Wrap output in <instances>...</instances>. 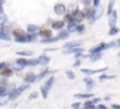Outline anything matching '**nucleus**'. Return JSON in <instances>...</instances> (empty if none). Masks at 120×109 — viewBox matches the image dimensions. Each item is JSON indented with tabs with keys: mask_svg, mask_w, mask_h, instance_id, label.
<instances>
[{
	"mask_svg": "<svg viewBox=\"0 0 120 109\" xmlns=\"http://www.w3.org/2000/svg\"><path fill=\"white\" fill-rule=\"evenodd\" d=\"M54 82H55V77H54V74L49 75V77H47V78L42 81V85H41V88H40V95H41L44 99H47V96H48L51 88L54 86Z\"/></svg>",
	"mask_w": 120,
	"mask_h": 109,
	"instance_id": "1",
	"label": "nucleus"
},
{
	"mask_svg": "<svg viewBox=\"0 0 120 109\" xmlns=\"http://www.w3.org/2000/svg\"><path fill=\"white\" fill-rule=\"evenodd\" d=\"M38 37H41V38H51V37H54V30H52L48 24L40 26V30H38Z\"/></svg>",
	"mask_w": 120,
	"mask_h": 109,
	"instance_id": "2",
	"label": "nucleus"
},
{
	"mask_svg": "<svg viewBox=\"0 0 120 109\" xmlns=\"http://www.w3.org/2000/svg\"><path fill=\"white\" fill-rule=\"evenodd\" d=\"M105 13V7L102 6H98V7H93V12H92V17L90 20H88V24H93L96 20H99L102 17V14Z\"/></svg>",
	"mask_w": 120,
	"mask_h": 109,
	"instance_id": "3",
	"label": "nucleus"
},
{
	"mask_svg": "<svg viewBox=\"0 0 120 109\" xmlns=\"http://www.w3.org/2000/svg\"><path fill=\"white\" fill-rule=\"evenodd\" d=\"M14 74H16L14 68L11 67V64L7 62V65H6L2 71H0V78H6V79H9V78H11Z\"/></svg>",
	"mask_w": 120,
	"mask_h": 109,
	"instance_id": "4",
	"label": "nucleus"
},
{
	"mask_svg": "<svg viewBox=\"0 0 120 109\" xmlns=\"http://www.w3.org/2000/svg\"><path fill=\"white\" fill-rule=\"evenodd\" d=\"M52 10H54V14H56V16H59V17H62V16L67 13L68 6H67L65 3H55L54 7H52Z\"/></svg>",
	"mask_w": 120,
	"mask_h": 109,
	"instance_id": "5",
	"label": "nucleus"
},
{
	"mask_svg": "<svg viewBox=\"0 0 120 109\" xmlns=\"http://www.w3.org/2000/svg\"><path fill=\"white\" fill-rule=\"evenodd\" d=\"M21 78H23V82H26V84H34V82H37V74L34 72V71H27V72H24L23 75H21Z\"/></svg>",
	"mask_w": 120,
	"mask_h": 109,
	"instance_id": "6",
	"label": "nucleus"
},
{
	"mask_svg": "<svg viewBox=\"0 0 120 109\" xmlns=\"http://www.w3.org/2000/svg\"><path fill=\"white\" fill-rule=\"evenodd\" d=\"M52 74H55V70H49L48 67H42V70L37 74V82L38 81H44L47 77H49Z\"/></svg>",
	"mask_w": 120,
	"mask_h": 109,
	"instance_id": "7",
	"label": "nucleus"
},
{
	"mask_svg": "<svg viewBox=\"0 0 120 109\" xmlns=\"http://www.w3.org/2000/svg\"><path fill=\"white\" fill-rule=\"evenodd\" d=\"M65 21L62 20V19H52V21H51V24H49V27L54 30V31H59V30H62V28H65Z\"/></svg>",
	"mask_w": 120,
	"mask_h": 109,
	"instance_id": "8",
	"label": "nucleus"
},
{
	"mask_svg": "<svg viewBox=\"0 0 120 109\" xmlns=\"http://www.w3.org/2000/svg\"><path fill=\"white\" fill-rule=\"evenodd\" d=\"M106 71H107V67L99 68V70H88V68H82V70H81V72L85 74V77H92V75H95V74H102V72H106Z\"/></svg>",
	"mask_w": 120,
	"mask_h": 109,
	"instance_id": "9",
	"label": "nucleus"
},
{
	"mask_svg": "<svg viewBox=\"0 0 120 109\" xmlns=\"http://www.w3.org/2000/svg\"><path fill=\"white\" fill-rule=\"evenodd\" d=\"M11 38L13 40H16V38H20V37H24L27 33H26V30L24 28H21V27H19V26H16L13 30H11Z\"/></svg>",
	"mask_w": 120,
	"mask_h": 109,
	"instance_id": "10",
	"label": "nucleus"
},
{
	"mask_svg": "<svg viewBox=\"0 0 120 109\" xmlns=\"http://www.w3.org/2000/svg\"><path fill=\"white\" fill-rule=\"evenodd\" d=\"M106 16H107L109 27H114V26L117 24V17H119L117 12H116V10H113V12H110V13H109V14H106Z\"/></svg>",
	"mask_w": 120,
	"mask_h": 109,
	"instance_id": "11",
	"label": "nucleus"
},
{
	"mask_svg": "<svg viewBox=\"0 0 120 109\" xmlns=\"http://www.w3.org/2000/svg\"><path fill=\"white\" fill-rule=\"evenodd\" d=\"M37 60H38V67H48V64L51 62V57L47 55L45 52H42Z\"/></svg>",
	"mask_w": 120,
	"mask_h": 109,
	"instance_id": "12",
	"label": "nucleus"
},
{
	"mask_svg": "<svg viewBox=\"0 0 120 109\" xmlns=\"http://www.w3.org/2000/svg\"><path fill=\"white\" fill-rule=\"evenodd\" d=\"M71 37V33L67 30V28H62V30H59V31H56V38H58V41H62V40H68Z\"/></svg>",
	"mask_w": 120,
	"mask_h": 109,
	"instance_id": "13",
	"label": "nucleus"
},
{
	"mask_svg": "<svg viewBox=\"0 0 120 109\" xmlns=\"http://www.w3.org/2000/svg\"><path fill=\"white\" fill-rule=\"evenodd\" d=\"M83 82H85V85H86V91H88V92L92 91V89L96 86V81H95L92 77H85V78H83Z\"/></svg>",
	"mask_w": 120,
	"mask_h": 109,
	"instance_id": "14",
	"label": "nucleus"
},
{
	"mask_svg": "<svg viewBox=\"0 0 120 109\" xmlns=\"http://www.w3.org/2000/svg\"><path fill=\"white\" fill-rule=\"evenodd\" d=\"M81 41L79 40H75V41H67L65 44H64V50H72V48H75V47H81Z\"/></svg>",
	"mask_w": 120,
	"mask_h": 109,
	"instance_id": "15",
	"label": "nucleus"
},
{
	"mask_svg": "<svg viewBox=\"0 0 120 109\" xmlns=\"http://www.w3.org/2000/svg\"><path fill=\"white\" fill-rule=\"evenodd\" d=\"M10 40H11V34L7 33L3 28V26H0V41H10Z\"/></svg>",
	"mask_w": 120,
	"mask_h": 109,
	"instance_id": "16",
	"label": "nucleus"
},
{
	"mask_svg": "<svg viewBox=\"0 0 120 109\" xmlns=\"http://www.w3.org/2000/svg\"><path fill=\"white\" fill-rule=\"evenodd\" d=\"M95 93H90V92H86V93H75V98L78 101H88L90 98H93Z\"/></svg>",
	"mask_w": 120,
	"mask_h": 109,
	"instance_id": "17",
	"label": "nucleus"
},
{
	"mask_svg": "<svg viewBox=\"0 0 120 109\" xmlns=\"http://www.w3.org/2000/svg\"><path fill=\"white\" fill-rule=\"evenodd\" d=\"M38 30H40V26H35V24H28L26 27V33H28V34H37L38 35Z\"/></svg>",
	"mask_w": 120,
	"mask_h": 109,
	"instance_id": "18",
	"label": "nucleus"
},
{
	"mask_svg": "<svg viewBox=\"0 0 120 109\" xmlns=\"http://www.w3.org/2000/svg\"><path fill=\"white\" fill-rule=\"evenodd\" d=\"M9 102H11V99H10V92H6V93H3V95H0V106L7 105Z\"/></svg>",
	"mask_w": 120,
	"mask_h": 109,
	"instance_id": "19",
	"label": "nucleus"
},
{
	"mask_svg": "<svg viewBox=\"0 0 120 109\" xmlns=\"http://www.w3.org/2000/svg\"><path fill=\"white\" fill-rule=\"evenodd\" d=\"M88 58L90 62H96L102 58V52H92V54H88Z\"/></svg>",
	"mask_w": 120,
	"mask_h": 109,
	"instance_id": "20",
	"label": "nucleus"
},
{
	"mask_svg": "<svg viewBox=\"0 0 120 109\" xmlns=\"http://www.w3.org/2000/svg\"><path fill=\"white\" fill-rule=\"evenodd\" d=\"M76 27H78V23L76 21H71V23H67V26H65V28L71 33V34H74V33H76Z\"/></svg>",
	"mask_w": 120,
	"mask_h": 109,
	"instance_id": "21",
	"label": "nucleus"
},
{
	"mask_svg": "<svg viewBox=\"0 0 120 109\" xmlns=\"http://www.w3.org/2000/svg\"><path fill=\"white\" fill-rule=\"evenodd\" d=\"M109 48H120V37L113 40V41H110V43H107V50Z\"/></svg>",
	"mask_w": 120,
	"mask_h": 109,
	"instance_id": "22",
	"label": "nucleus"
},
{
	"mask_svg": "<svg viewBox=\"0 0 120 109\" xmlns=\"http://www.w3.org/2000/svg\"><path fill=\"white\" fill-rule=\"evenodd\" d=\"M19 57H26V58H30L33 57V51H28V50H23V51H19L17 52Z\"/></svg>",
	"mask_w": 120,
	"mask_h": 109,
	"instance_id": "23",
	"label": "nucleus"
},
{
	"mask_svg": "<svg viewBox=\"0 0 120 109\" xmlns=\"http://www.w3.org/2000/svg\"><path fill=\"white\" fill-rule=\"evenodd\" d=\"M85 31H86V24L85 23H79L78 24V27H76V34H85Z\"/></svg>",
	"mask_w": 120,
	"mask_h": 109,
	"instance_id": "24",
	"label": "nucleus"
},
{
	"mask_svg": "<svg viewBox=\"0 0 120 109\" xmlns=\"http://www.w3.org/2000/svg\"><path fill=\"white\" fill-rule=\"evenodd\" d=\"M119 33H120V28H119L117 26H114V27H110V28H109V37H116Z\"/></svg>",
	"mask_w": 120,
	"mask_h": 109,
	"instance_id": "25",
	"label": "nucleus"
},
{
	"mask_svg": "<svg viewBox=\"0 0 120 109\" xmlns=\"http://www.w3.org/2000/svg\"><path fill=\"white\" fill-rule=\"evenodd\" d=\"M107 79H114V75H105V72L99 74V82H103V81H107Z\"/></svg>",
	"mask_w": 120,
	"mask_h": 109,
	"instance_id": "26",
	"label": "nucleus"
},
{
	"mask_svg": "<svg viewBox=\"0 0 120 109\" xmlns=\"http://www.w3.org/2000/svg\"><path fill=\"white\" fill-rule=\"evenodd\" d=\"M7 21H9V17H7V14H6L4 12H2V13H0V26L6 24Z\"/></svg>",
	"mask_w": 120,
	"mask_h": 109,
	"instance_id": "27",
	"label": "nucleus"
},
{
	"mask_svg": "<svg viewBox=\"0 0 120 109\" xmlns=\"http://www.w3.org/2000/svg\"><path fill=\"white\" fill-rule=\"evenodd\" d=\"M65 75H67V78L71 79V81H74V79L76 78V74H75L72 70H67V71H65Z\"/></svg>",
	"mask_w": 120,
	"mask_h": 109,
	"instance_id": "28",
	"label": "nucleus"
},
{
	"mask_svg": "<svg viewBox=\"0 0 120 109\" xmlns=\"http://www.w3.org/2000/svg\"><path fill=\"white\" fill-rule=\"evenodd\" d=\"M114 3H116V0H109V4H107V9H106V14H109L110 12L114 10Z\"/></svg>",
	"mask_w": 120,
	"mask_h": 109,
	"instance_id": "29",
	"label": "nucleus"
},
{
	"mask_svg": "<svg viewBox=\"0 0 120 109\" xmlns=\"http://www.w3.org/2000/svg\"><path fill=\"white\" fill-rule=\"evenodd\" d=\"M83 58L85 57H79V58H75V61H74V68H79L81 65H82V61H83Z\"/></svg>",
	"mask_w": 120,
	"mask_h": 109,
	"instance_id": "30",
	"label": "nucleus"
},
{
	"mask_svg": "<svg viewBox=\"0 0 120 109\" xmlns=\"http://www.w3.org/2000/svg\"><path fill=\"white\" fill-rule=\"evenodd\" d=\"M38 96H40V92H37V91H35V92H31V93L28 95V101H34V99H37Z\"/></svg>",
	"mask_w": 120,
	"mask_h": 109,
	"instance_id": "31",
	"label": "nucleus"
},
{
	"mask_svg": "<svg viewBox=\"0 0 120 109\" xmlns=\"http://www.w3.org/2000/svg\"><path fill=\"white\" fill-rule=\"evenodd\" d=\"M81 106H82V101H76L71 105V109H79Z\"/></svg>",
	"mask_w": 120,
	"mask_h": 109,
	"instance_id": "32",
	"label": "nucleus"
},
{
	"mask_svg": "<svg viewBox=\"0 0 120 109\" xmlns=\"http://www.w3.org/2000/svg\"><path fill=\"white\" fill-rule=\"evenodd\" d=\"M100 6V0H92V7H98Z\"/></svg>",
	"mask_w": 120,
	"mask_h": 109,
	"instance_id": "33",
	"label": "nucleus"
},
{
	"mask_svg": "<svg viewBox=\"0 0 120 109\" xmlns=\"http://www.w3.org/2000/svg\"><path fill=\"white\" fill-rule=\"evenodd\" d=\"M6 65H7V62H2V61H0V71H2Z\"/></svg>",
	"mask_w": 120,
	"mask_h": 109,
	"instance_id": "34",
	"label": "nucleus"
},
{
	"mask_svg": "<svg viewBox=\"0 0 120 109\" xmlns=\"http://www.w3.org/2000/svg\"><path fill=\"white\" fill-rule=\"evenodd\" d=\"M110 108H112V109H120V105H116V103H113Z\"/></svg>",
	"mask_w": 120,
	"mask_h": 109,
	"instance_id": "35",
	"label": "nucleus"
},
{
	"mask_svg": "<svg viewBox=\"0 0 120 109\" xmlns=\"http://www.w3.org/2000/svg\"><path fill=\"white\" fill-rule=\"evenodd\" d=\"M117 57H119V58H120V51H119V52H117Z\"/></svg>",
	"mask_w": 120,
	"mask_h": 109,
	"instance_id": "36",
	"label": "nucleus"
}]
</instances>
